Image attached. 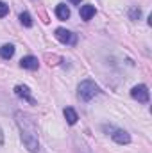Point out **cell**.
Wrapping results in <instances>:
<instances>
[{"label":"cell","mask_w":152,"mask_h":153,"mask_svg":"<svg viewBox=\"0 0 152 153\" xmlns=\"http://www.w3.org/2000/svg\"><path fill=\"white\" fill-rule=\"evenodd\" d=\"M16 119V125L20 128V134H22V141L25 144V148L29 152L36 153L39 148V141H38V128H36V121L34 117L23 111H16L14 114Z\"/></svg>","instance_id":"1"},{"label":"cell","mask_w":152,"mask_h":153,"mask_svg":"<svg viewBox=\"0 0 152 153\" xmlns=\"http://www.w3.org/2000/svg\"><path fill=\"white\" fill-rule=\"evenodd\" d=\"M77 93H79V98L84 100V102H90L91 98H95L99 94V85L93 82V80H82L77 87Z\"/></svg>","instance_id":"2"},{"label":"cell","mask_w":152,"mask_h":153,"mask_svg":"<svg viewBox=\"0 0 152 153\" xmlns=\"http://www.w3.org/2000/svg\"><path fill=\"white\" fill-rule=\"evenodd\" d=\"M131 96L134 100H138L140 103H149V89L145 84H138L131 89Z\"/></svg>","instance_id":"3"},{"label":"cell","mask_w":152,"mask_h":153,"mask_svg":"<svg viewBox=\"0 0 152 153\" xmlns=\"http://www.w3.org/2000/svg\"><path fill=\"white\" fill-rule=\"evenodd\" d=\"M54 36L57 41H61L63 45H75L77 43V36L74 32H70V30H66V29H56V32H54Z\"/></svg>","instance_id":"4"},{"label":"cell","mask_w":152,"mask_h":153,"mask_svg":"<svg viewBox=\"0 0 152 153\" xmlns=\"http://www.w3.org/2000/svg\"><path fill=\"white\" fill-rule=\"evenodd\" d=\"M111 137H113V141L116 144H129V143H131V135H129L125 130H120V128L113 130Z\"/></svg>","instance_id":"5"},{"label":"cell","mask_w":152,"mask_h":153,"mask_svg":"<svg viewBox=\"0 0 152 153\" xmlns=\"http://www.w3.org/2000/svg\"><path fill=\"white\" fill-rule=\"evenodd\" d=\"M14 93H16V96L23 98L25 102H29V103H32V105L36 103V102H34V98L31 96V89H29L27 85H22V84H20V85H16V87H14Z\"/></svg>","instance_id":"6"},{"label":"cell","mask_w":152,"mask_h":153,"mask_svg":"<svg viewBox=\"0 0 152 153\" xmlns=\"http://www.w3.org/2000/svg\"><path fill=\"white\" fill-rule=\"evenodd\" d=\"M20 66H22V68H25V70L36 71V70L39 68V62H38V59H36L34 55H27V57H23V59L20 61Z\"/></svg>","instance_id":"7"},{"label":"cell","mask_w":152,"mask_h":153,"mask_svg":"<svg viewBox=\"0 0 152 153\" xmlns=\"http://www.w3.org/2000/svg\"><path fill=\"white\" fill-rule=\"evenodd\" d=\"M95 16V5H82L81 7V18L84 20V22H90L91 18Z\"/></svg>","instance_id":"8"},{"label":"cell","mask_w":152,"mask_h":153,"mask_svg":"<svg viewBox=\"0 0 152 153\" xmlns=\"http://www.w3.org/2000/svg\"><path fill=\"white\" fill-rule=\"evenodd\" d=\"M56 16L59 20H68L70 18V9L65 5V4H57L56 5Z\"/></svg>","instance_id":"9"},{"label":"cell","mask_w":152,"mask_h":153,"mask_svg":"<svg viewBox=\"0 0 152 153\" xmlns=\"http://www.w3.org/2000/svg\"><path fill=\"white\" fill-rule=\"evenodd\" d=\"M63 114H65V117H66V123H68V125H75L77 119H79L77 112L72 109V107H66V109L63 111Z\"/></svg>","instance_id":"10"},{"label":"cell","mask_w":152,"mask_h":153,"mask_svg":"<svg viewBox=\"0 0 152 153\" xmlns=\"http://www.w3.org/2000/svg\"><path fill=\"white\" fill-rule=\"evenodd\" d=\"M14 55V46L13 45H4L0 46V57L2 59H11Z\"/></svg>","instance_id":"11"},{"label":"cell","mask_w":152,"mask_h":153,"mask_svg":"<svg viewBox=\"0 0 152 153\" xmlns=\"http://www.w3.org/2000/svg\"><path fill=\"white\" fill-rule=\"evenodd\" d=\"M20 22H22L23 27H32V16H31L27 11H23V13L20 14Z\"/></svg>","instance_id":"12"},{"label":"cell","mask_w":152,"mask_h":153,"mask_svg":"<svg viewBox=\"0 0 152 153\" xmlns=\"http://www.w3.org/2000/svg\"><path fill=\"white\" fill-rule=\"evenodd\" d=\"M9 13V5H5L4 2H0V18H4Z\"/></svg>","instance_id":"13"},{"label":"cell","mask_w":152,"mask_h":153,"mask_svg":"<svg viewBox=\"0 0 152 153\" xmlns=\"http://www.w3.org/2000/svg\"><path fill=\"white\" fill-rule=\"evenodd\" d=\"M141 16V11L140 9H131V20H138Z\"/></svg>","instance_id":"14"},{"label":"cell","mask_w":152,"mask_h":153,"mask_svg":"<svg viewBox=\"0 0 152 153\" xmlns=\"http://www.w3.org/2000/svg\"><path fill=\"white\" fill-rule=\"evenodd\" d=\"M2 143H4V134H2V130H0V146H2Z\"/></svg>","instance_id":"15"},{"label":"cell","mask_w":152,"mask_h":153,"mask_svg":"<svg viewBox=\"0 0 152 153\" xmlns=\"http://www.w3.org/2000/svg\"><path fill=\"white\" fill-rule=\"evenodd\" d=\"M72 4H81V0H70Z\"/></svg>","instance_id":"16"}]
</instances>
